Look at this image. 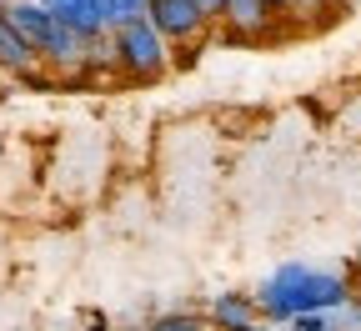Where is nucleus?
I'll return each mask as SVG.
<instances>
[{
    "instance_id": "obj_1",
    "label": "nucleus",
    "mask_w": 361,
    "mask_h": 331,
    "mask_svg": "<svg viewBox=\"0 0 361 331\" xmlns=\"http://www.w3.org/2000/svg\"><path fill=\"white\" fill-rule=\"evenodd\" d=\"M356 301V287L336 271H316V266H276L261 287H256V316L261 321H291L306 311H346Z\"/></svg>"
},
{
    "instance_id": "obj_11",
    "label": "nucleus",
    "mask_w": 361,
    "mask_h": 331,
    "mask_svg": "<svg viewBox=\"0 0 361 331\" xmlns=\"http://www.w3.org/2000/svg\"><path fill=\"white\" fill-rule=\"evenodd\" d=\"M146 331H211V321L196 316V311H166V316H156Z\"/></svg>"
},
{
    "instance_id": "obj_14",
    "label": "nucleus",
    "mask_w": 361,
    "mask_h": 331,
    "mask_svg": "<svg viewBox=\"0 0 361 331\" xmlns=\"http://www.w3.org/2000/svg\"><path fill=\"white\" fill-rule=\"evenodd\" d=\"M261 6H266L271 16H286V11H291V0H261Z\"/></svg>"
},
{
    "instance_id": "obj_13",
    "label": "nucleus",
    "mask_w": 361,
    "mask_h": 331,
    "mask_svg": "<svg viewBox=\"0 0 361 331\" xmlns=\"http://www.w3.org/2000/svg\"><path fill=\"white\" fill-rule=\"evenodd\" d=\"M196 6L211 16V20H221V11H226V0H196Z\"/></svg>"
},
{
    "instance_id": "obj_6",
    "label": "nucleus",
    "mask_w": 361,
    "mask_h": 331,
    "mask_svg": "<svg viewBox=\"0 0 361 331\" xmlns=\"http://www.w3.org/2000/svg\"><path fill=\"white\" fill-rule=\"evenodd\" d=\"M206 321H211V331H241V326L261 321V316H256V296H241V291H226V296H216V301H211Z\"/></svg>"
},
{
    "instance_id": "obj_5",
    "label": "nucleus",
    "mask_w": 361,
    "mask_h": 331,
    "mask_svg": "<svg viewBox=\"0 0 361 331\" xmlns=\"http://www.w3.org/2000/svg\"><path fill=\"white\" fill-rule=\"evenodd\" d=\"M61 25H71L80 40H96V35H111L106 30V16H101V0H40Z\"/></svg>"
},
{
    "instance_id": "obj_10",
    "label": "nucleus",
    "mask_w": 361,
    "mask_h": 331,
    "mask_svg": "<svg viewBox=\"0 0 361 331\" xmlns=\"http://www.w3.org/2000/svg\"><path fill=\"white\" fill-rule=\"evenodd\" d=\"M151 0H101V16H106V30H121L130 20H146Z\"/></svg>"
},
{
    "instance_id": "obj_3",
    "label": "nucleus",
    "mask_w": 361,
    "mask_h": 331,
    "mask_svg": "<svg viewBox=\"0 0 361 331\" xmlns=\"http://www.w3.org/2000/svg\"><path fill=\"white\" fill-rule=\"evenodd\" d=\"M146 20L166 35V45H191V40H201V35L216 25V20L196 6V0H151Z\"/></svg>"
},
{
    "instance_id": "obj_4",
    "label": "nucleus",
    "mask_w": 361,
    "mask_h": 331,
    "mask_svg": "<svg viewBox=\"0 0 361 331\" xmlns=\"http://www.w3.org/2000/svg\"><path fill=\"white\" fill-rule=\"evenodd\" d=\"M0 16H6V25L30 45L35 56L45 51V45H51V35H56V25H61L51 11L40 6V0H6V11H0Z\"/></svg>"
},
{
    "instance_id": "obj_2",
    "label": "nucleus",
    "mask_w": 361,
    "mask_h": 331,
    "mask_svg": "<svg viewBox=\"0 0 361 331\" xmlns=\"http://www.w3.org/2000/svg\"><path fill=\"white\" fill-rule=\"evenodd\" d=\"M111 45H116V71L130 80H156L171 66V45L151 20H130V25L111 30Z\"/></svg>"
},
{
    "instance_id": "obj_12",
    "label": "nucleus",
    "mask_w": 361,
    "mask_h": 331,
    "mask_svg": "<svg viewBox=\"0 0 361 331\" xmlns=\"http://www.w3.org/2000/svg\"><path fill=\"white\" fill-rule=\"evenodd\" d=\"M286 331H341V311H306V316H291Z\"/></svg>"
},
{
    "instance_id": "obj_15",
    "label": "nucleus",
    "mask_w": 361,
    "mask_h": 331,
    "mask_svg": "<svg viewBox=\"0 0 361 331\" xmlns=\"http://www.w3.org/2000/svg\"><path fill=\"white\" fill-rule=\"evenodd\" d=\"M306 6H322V0H291V11H306Z\"/></svg>"
},
{
    "instance_id": "obj_9",
    "label": "nucleus",
    "mask_w": 361,
    "mask_h": 331,
    "mask_svg": "<svg viewBox=\"0 0 361 331\" xmlns=\"http://www.w3.org/2000/svg\"><path fill=\"white\" fill-rule=\"evenodd\" d=\"M221 20L231 25V35H261L271 25V11L261 6V0H226Z\"/></svg>"
},
{
    "instance_id": "obj_17",
    "label": "nucleus",
    "mask_w": 361,
    "mask_h": 331,
    "mask_svg": "<svg viewBox=\"0 0 361 331\" xmlns=\"http://www.w3.org/2000/svg\"><path fill=\"white\" fill-rule=\"evenodd\" d=\"M356 276H361V261H356ZM356 301H361V287H356Z\"/></svg>"
},
{
    "instance_id": "obj_7",
    "label": "nucleus",
    "mask_w": 361,
    "mask_h": 331,
    "mask_svg": "<svg viewBox=\"0 0 361 331\" xmlns=\"http://www.w3.org/2000/svg\"><path fill=\"white\" fill-rule=\"evenodd\" d=\"M85 45H90V40H80L71 25H56V35H51V45L40 51V61L56 66V71H80V66H85Z\"/></svg>"
},
{
    "instance_id": "obj_8",
    "label": "nucleus",
    "mask_w": 361,
    "mask_h": 331,
    "mask_svg": "<svg viewBox=\"0 0 361 331\" xmlns=\"http://www.w3.org/2000/svg\"><path fill=\"white\" fill-rule=\"evenodd\" d=\"M35 66H40V56L6 25V16H0V71H11V76H35Z\"/></svg>"
},
{
    "instance_id": "obj_16",
    "label": "nucleus",
    "mask_w": 361,
    "mask_h": 331,
    "mask_svg": "<svg viewBox=\"0 0 361 331\" xmlns=\"http://www.w3.org/2000/svg\"><path fill=\"white\" fill-rule=\"evenodd\" d=\"M85 331H106V321H90V326H85Z\"/></svg>"
}]
</instances>
